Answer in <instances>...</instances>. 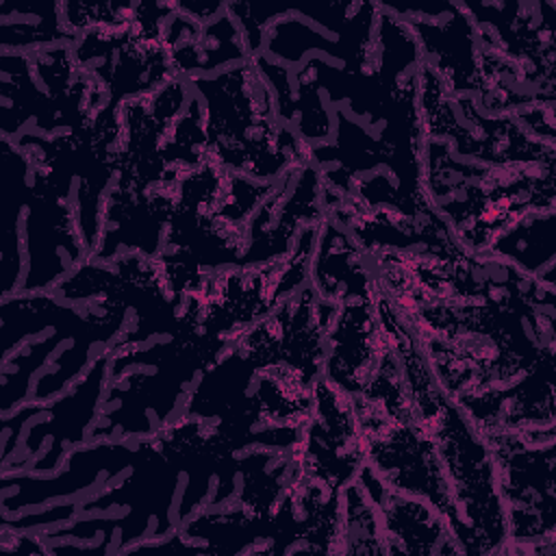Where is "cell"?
I'll return each mask as SVG.
<instances>
[{"instance_id":"obj_1","label":"cell","mask_w":556,"mask_h":556,"mask_svg":"<svg viewBox=\"0 0 556 556\" xmlns=\"http://www.w3.org/2000/svg\"><path fill=\"white\" fill-rule=\"evenodd\" d=\"M339 304L304 282L276 311L237 332L189 391L182 415L213 421L245 445L289 450L313 413L326 334Z\"/></svg>"},{"instance_id":"obj_2","label":"cell","mask_w":556,"mask_h":556,"mask_svg":"<svg viewBox=\"0 0 556 556\" xmlns=\"http://www.w3.org/2000/svg\"><path fill=\"white\" fill-rule=\"evenodd\" d=\"M378 287V285H376ZM380 326L402 365L415 413L428 430L467 532L465 554H497L506 543L504 506L491 452L460 404L434 378L417 339L384 293L376 291Z\"/></svg>"},{"instance_id":"obj_3","label":"cell","mask_w":556,"mask_h":556,"mask_svg":"<svg viewBox=\"0 0 556 556\" xmlns=\"http://www.w3.org/2000/svg\"><path fill=\"white\" fill-rule=\"evenodd\" d=\"M424 187L458 245L471 254L489 252L519 219L556 204L554 163L465 161L437 139H424Z\"/></svg>"},{"instance_id":"obj_4","label":"cell","mask_w":556,"mask_h":556,"mask_svg":"<svg viewBox=\"0 0 556 556\" xmlns=\"http://www.w3.org/2000/svg\"><path fill=\"white\" fill-rule=\"evenodd\" d=\"M352 406L365 443V463L393 489L430 502L465 554L467 532L456 513L450 482L434 443L415 413L402 365L391 343L369 382L352 395Z\"/></svg>"},{"instance_id":"obj_5","label":"cell","mask_w":556,"mask_h":556,"mask_svg":"<svg viewBox=\"0 0 556 556\" xmlns=\"http://www.w3.org/2000/svg\"><path fill=\"white\" fill-rule=\"evenodd\" d=\"M189 85L202 100L217 165L271 182L289 167L313 163V146L280 119L274 91L252 56L213 76L189 78Z\"/></svg>"},{"instance_id":"obj_6","label":"cell","mask_w":556,"mask_h":556,"mask_svg":"<svg viewBox=\"0 0 556 556\" xmlns=\"http://www.w3.org/2000/svg\"><path fill=\"white\" fill-rule=\"evenodd\" d=\"M480 434L491 452L504 506L502 552L554 554V424Z\"/></svg>"},{"instance_id":"obj_7","label":"cell","mask_w":556,"mask_h":556,"mask_svg":"<svg viewBox=\"0 0 556 556\" xmlns=\"http://www.w3.org/2000/svg\"><path fill=\"white\" fill-rule=\"evenodd\" d=\"M295 469L337 489L352 482L365 465V443L352 397L324 374L315 384L313 413L291 447Z\"/></svg>"},{"instance_id":"obj_8","label":"cell","mask_w":556,"mask_h":556,"mask_svg":"<svg viewBox=\"0 0 556 556\" xmlns=\"http://www.w3.org/2000/svg\"><path fill=\"white\" fill-rule=\"evenodd\" d=\"M358 480L378 508L384 554H463L439 510L424 497L387 484L367 463Z\"/></svg>"},{"instance_id":"obj_9","label":"cell","mask_w":556,"mask_h":556,"mask_svg":"<svg viewBox=\"0 0 556 556\" xmlns=\"http://www.w3.org/2000/svg\"><path fill=\"white\" fill-rule=\"evenodd\" d=\"M387 348L389 339L378 319L376 295L345 300L326 334L324 376L352 397L369 382Z\"/></svg>"},{"instance_id":"obj_10","label":"cell","mask_w":556,"mask_h":556,"mask_svg":"<svg viewBox=\"0 0 556 556\" xmlns=\"http://www.w3.org/2000/svg\"><path fill=\"white\" fill-rule=\"evenodd\" d=\"M163 39L172 67L180 78L224 72L250 59L241 28L228 7L208 20L174 9L163 24Z\"/></svg>"},{"instance_id":"obj_11","label":"cell","mask_w":556,"mask_h":556,"mask_svg":"<svg viewBox=\"0 0 556 556\" xmlns=\"http://www.w3.org/2000/svg\"><path fill=\"white\" fill-rule=\"evenodd\" d=\"M308 282L319 298L337 304L354 298H374L378 289L365 250L328 215L319 224Z\"/></svg>"},{"instance_id":"obj_12","label":"cell","mask_w":556,"mask_h":556,"mask_svg":"<svg viewBox=\"0 0 556 556\" xmlns=\"http://www.w3.org/2000/svg\"><path fill=\"white\" fill-rule=\"evenodd\" d=\"M554 208L532 213L506 230L489 250L536 280H554Z\"/></svg>"},{"instance_id":"obj_13","label":"cell","mask_w":556,"mask_h":556,"mask_svg":"<svg viewBox=\"0 0 556 556\" xmlns=\"http://www.w3.org/2000/svg\"><path fill=\"white\" fill-rule=\"evenodd\" d=\"M341 554H384L378 508L358 476L341 489Z\"/></svg>"}]
</instances>
